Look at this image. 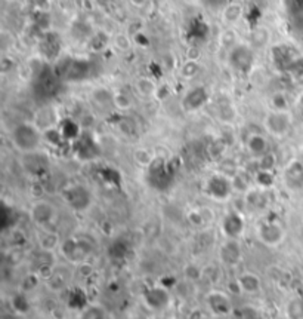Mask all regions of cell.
Wrapping results in <instances>:
<instances>
[{"instance_id":"6da1fadb","label":"cell","mask_w":303,"mask_h":319,"mask_svg":"<svg viewBox=\"0 0 303 319\" xmlns=\"http://www.w3.org/2000/svg\"><path fill=\"white\" fill-rule=\"evenodd\" d=\"M11 140L14 147L24 153L31 154L40 147L43 135L40 129L31 122H21L11 132Z\"/></svg>"},{"instance_id":"7a4b0ae2","label":"cell","mask_w":303,"mask_h":319,"mask_svg":"<svg viewBox=\"0 0 303 319\" xmlns=\"http://www.w3.org/2000/svg\"><path fill=\"white\" fill-rule=\"evenodd\" d=\"M54 73L60 81L80 82L90 74V64L86 60H79V58L58 60L57 67L54 68Z\"/></svg>"},{"instance_id":"3957f363","label":"cell","mask_w":303,"mask_h":319,"mask_svg":"<svg viewBox=\"0 0 303 319\" xmlns=\"http://www.w3.org/2000/svg\"><path fill=\"white\" fill-rule=\"evenodd\" d=\"M228 61H229V65L232 67V70H235L237 73L245 74L251 70L253 64H255V54L247 45L237 43L231 48Z\"/></svg>"},{"instance_id":"277c9868","label":"cell","mask_w":303,"mask_h":319,"mask_svg":"<svg viewBox=\"0 0 303 319\" xmlns=\"http://www.w3.org/2000/svg\"><path fill=\"white\" fill-rule=\"evenodd\" d=\"M291 124L293 121L288 111H274V110L269 114H266L265 122H263L265 129L272 137H277V138L287 135L291 128Z\"/></svg>"},{"instance_id":"5b68a950","label":"cell","mask_w":303,"mask_h":319,"mask_svg":"<svg viewBox=\"0 0 303 319\" xmlns=\"http://www.w3.org/2000/svg\"><path fill=\"white\" fill-rule=\"evenodd\" d=\"M258 237L266 247H278L285 237V230L280 223L263 221L258 226Z\"/></svg>"},{"instance_id":"8992f818","label":"cell","mask_w":303,"mask_h":319,"mask_svg":"<svg viewBox=\"0 0 303 319\" xmlns=\"http://www.w3.org/2000/svg\"><path fill=\"white\" fill-rule=\"evenodd\" d=\"M209 100V92L204 86H194L182 97L181 106L186 113H195L206 106Z\"/></svg>"},{"instance_id":"52a82bcc","label":"cell","mask_w":303,"mask_h":319,"mask_svg":"<svg viewBox=\"0 0 303 319\" xmlns=\"http://www.w3.org/2000/svg\"><path fill=\"white\" fill-rule=\"evenodd\" d=\"M39 49L44 60L55 61L61 52V41L55 33H46L40 41Z\"/></svg>"},{"instance_id":"ba28073f","label":"cell","mask_w":303,"mask_h":319,"mask_svg":"<svg viewBox=\"0 0 303 319\" xmlns=\"http://www.w3.org/2000/svg\"><path fill=\"white\" fill-rule=\"evenodd\" d=\"M65 201L70 207H73L76 211H83L90 204V194L83 187H71L65 191Z\"/></svg>"},{"instance_id":"9c48e42d","label":"cell","mask_w":303,"mask_h":319,"mask_svg":"<svg viewBox=\"0 0 303 319\" xmlns=\"http://www.w3.org/2000/svg\"><path fill=\"white\" fill-rule=\"evenodd\" d=\"M62 251H64L65 257L68 260H71V261H81V260H84L89 255V253H90V250L86 248L84 244L76 242V241L65 242L64 247H62Z\"/></svg>"},{"instance_id":"30bf717a","label":"cell","mask_w":303,"mask_h":319,"mask_svg":"<svg viewBox=\"0 0 303 319\" xmlns=\"http://www.w3.org/2000/svg\"><path fill=\"white\" fill-rule=\"evenodd\" d=\"M207 190H209V193H210L215 199L222 201V199H226V197H228L229 190H231V186H229V183H228L223 177L216 175V177L210 178V181H209V184H207Z\"/></svg>"},{"instance_id":"8fae6325","label":"cell","mask_w":303,"mask_h":319,"mask_svg":"<svg viewBox=\"0 0 303 319\" xmlns=\"http://www.w3.org/2000/svg\"><path fill=\"white\" fill-rule=\"evenodd\" d=\"M244 15V8L238 2H229L222 11V21L226 25H235Z\"/></svg>"},{"instance_id":"7c38bea8","label":"cell","mask_w":303,"mask_h":319,"mask_svg":"<svg viewBox=\"0 0 303 319\" xmlns=\"http://www.w3.org/2000/svg\"><path fill=\"white\" fill-rule=\"evenodd\" d=\"M222 229L225 234L228 237H237L240 236L244 229V223H242V218L238 215V214H229L223 218L222 223Z\"/></svg>"},{"instance_id":"4fadbf2b","label":"cell","mask_w":303,"mask_h":319,"mask_svg":"<svg viewBox=\"0 0 303 319\" xmlns=\"http://www.w3.org/2000/svg\"><path fill=\"white\" fill-rule=\"evenodd\" d=\"M245 146H247V150L248 153H251L253 156H259L262 157L266 154V150H268V141L266 138L261 135V134H251L247 141H245Z\"/></svg>"},{"instance_id":"5bb4252c","label":"cell","mask_w":303,"mask_h":319,"mask_svg":"<svg viewBox=\"0 0 303 319\" xmlns=\"http://www.w3.org/2000/svg\"><path fill=\"white\" fill-rule=\"evenodd\" d=\"M287 181L291 187H303V164L293 162L287 168Z\"/></svg>"},{"instance_id":"9a60e30c","label":"cell","mask_w":303,"mask_h":319,"mask_svg":"<svg viewBox=\"0 0 303 319\" xmlns=\"http://www.w3.org/2000/svg\"><path fill=\"white\" fill-rule=\"evenodd\" d=\"M145 298L149 303V306L154 309H162L164 306H167V301H169L167 291H164L162 288H154V290L148 291Z\"/></svg>"},{"instance_id":"2e32d148","label":"cell","mask_w":303,"mask_h":319,"mask_svg":"<svg viewBox=\"0 0 303 319\" xmlns=\"http://www.w3.org/2000/svg\"><path fill=\"white\" fill-rule=\"evenodd\" d=\"M31 215H33L34 223H37V224H44V223H47V221L52 218L54 210H52L50 205H47V204H44V202H40V204L34 205V208H33V211H31Z\"/></svg>"},{"instance_id":"e0dca14e","label":"cell","mask_w":303,"mask_h":319,"mask_svg":"<svg viewBox=\"0 0 303 319\" xmlns=\"http://www.w3.org/2000/svg\"><path fill=\"white\" fill-rule=\"evenodd\" d=\"M240 287H241L244 291H247V293H256L261 288L259 277L256 276V275H253V273H244L240 277Z\"/></svg>"},{"instance_id":"ac0fdd59","label":"cell","mask_w":303,"mask_h":319,"mask_svg":"<svg viewBox=\"0 0 303 319\" xmlns=\"http://www.w3.org/2000/svg\"><path fill=\"white\" fill-rule=\"evenodd\" d=\"M60 132L62 135V138H65V140H73V138H79L80 137V128H79V125L76 122H73L70 119L65 121L61 125Z\"/></svg>"},{"instance_id":"d6986e66","label":"cell","mask_w":303,"mask_h":319,"mask_svg":"<svg viewBox=\"0 0 303 319\" xmlns=\"http://www.w3.org/2000/svg\"><path fill=\"white\" fill-rule=\"evenodd\" d=\"M269 103L274 111H288V107H290L288 98L284 92H275L274 95H271Z\"/></svg>"},{"instance_id":"ffe728a7","label":"cell","mask_w":303,"mask_h":319,"mask_svg":"<svg viewBox=\"0 0 303 319\" xmlns=\"http://www.w3.org/2000/svg\"><path fill=\"white\" fill-rule=\"evenodd\" d=\"M287 315L291 319H302L303 318V300L302 298H296L293 301L288 303L287 307Z\"/></svg>"},{"instance_id":"44dd1931","label":"cell","mask_w":303,"mask_h":319,"mask_svg":"<svg viewBox=\"0 0 303 319\" xmlns=\"http://www.w3.org/2000/svg\"><path fill=\"white\" fill-rule=\"evenodd\" d=\"M198 71H200V65L197 63V60H188L186 63L183 64V67H182L181 70L182 76L185 79H191V77L197 76Z\"/></svg>"},{"instance_id":"7402d4cb","label":"cell","mask_w":303,"mask_h":319,"mask_svg":"<svg viewBox=\"0 0 303 319\" xmlns=\"http://www.w3.org/2000/svg\"><path fill=\"white\" fill-rule=\"evenodd\" d=\"M138 89H139V92L143 94V95H153V94H156V91H157V88L154 86V84H153L151 81H148V79H142V81H139Z\"/></svg>"},{"instance_id":"603a6c76","label":"cell","mask_w":303,"mask_h":319,"mask_svg":"<svg viewBox=\"0 0 303 319\" xmlns=\"http://www.w3.org/2000/svg\"><path fill=\"white\" fill-rule=\"evenodd\" d=\"M28 6H31L33 9L36 11H40V12H44L49 5H50V0H24Z\"/></svg>"},{"instance_id":"cb8c5ba5","label":"cell","mask_w":303,"mask_h":319,"mask_svg":"<svg viewBox=\"0 0 303 319\" xmlns=\"http://www.w3.org/2000/svg\"><path fill=\"white\" fill-rule=\"evenodd\" d=\"M116 46L121 51H127L130 48V37H127L126 34H117L116 36Z\"/></svg>"},{"instance_id":"d4e9b609","label":"cell","mask_w":303,"mask_h":319,"mask_svg":"<svg viewBox=\"0 0 303 319\" xmlns=\"http://www.w3.org/2000/svg\"><path fill=\"white\" fill-rule=\"evenodd\" d=\"M293 28L297 34L303 36V14L293 15Z\"/></svg>"},{"instance_id":"484cf974","label":"cell","mask_w":303,"mask_h":319,"mask_svg":"<svg viewBox=\"0 0 303 319\" xmlns=\"http://www.w3.org/2000/svg\"><path fill=\"white\" fill-rule=\"evenodd\" d=\"M114 103L120 107L121 110H126V108L130 107V100H129L126 95H123V94H117V95L114 97Z\"/></svg>"},{"instance_id":"4316f807","label":"cell","mask_w":303,"mask_h":319,"mask_svg":"<svg viewBox=\"0 0 303 319\" xmlns=\"http://www.w3.org/2000/svg\"><path fill=\"white\" fill-rule=\"evenodd\" d=\"M130 3L136 8H142L145 5V0H130Z\"/></svg>"}]
</instances>
